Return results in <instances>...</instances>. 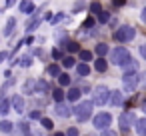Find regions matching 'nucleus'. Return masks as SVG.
<instances>
[{"instance_id":"25","label":"nucleus","mask_w":146,"mask_h":136,"mask_svg":"<svg viewBox=\"0 0 146 136\" xmlns=\"http://www.w3.org/2000/svg\"><path fill=\"white\" fill-rule=\"evenodd\" d=\"M80 60H82V62L92 60V52H88V50H80Z\"/></svg>"},{"instance_id":"11","label":"nucleus","mask_w":146,"mask_h":136,"mask_svg":"<svg viewBox=\"0 0 146 136\" xmlns=\"http://www.w3.org/2000/svg\"><path fill=\"white\" fill-rule=\"evenodd\" d=\"M56 114H58L60 118H68L72 112H70V108H68L64 102H58V104H56Z\"/></svg>"},{"instance_id":"45","label":"nucleus","mask_w":146,"mask_h":136,"mask_svg":"<svg viewBox=\"0 0 146 136\" xmlns=\"http://www.w3.org/2000/svg\"><path fill=\"white\" fill-rule=\"evenodd\" d=\"M14 2H16V0H6V6H12Z\"/></svg>"},{"instance_id":"38","label":"nucleus","mask_w":146,"mask_h":136,"mask_svg":"<svg viewBox=\"0 0 146 136\" xmlns=\"http://www.w3.org/2000/svg\"><path fill=\"white\" fill-rule=\"evenodd\" d=\"M12 84H14V78H10V80H8V82H6V84H4V86H2V90H6V88H10V86H12Z\"/></svg>"},{"instance_id":"8","label":"nucleus","mask_w":146,"mask_h":136,"mask_svg":"<svg viewBox=\"0 0 146 136\" xmlns=\"http://www.w3.org/2000/svg\"><path fill=\"white\" fill-rule=\"evenodd\" d=\"M10 102H12V110H14V112H18V114L24 112V98H22V96L14 94V96L10 98Z\"/></svg>"},{"instance_id":"44","label":"nucleus","mask_w":146,"mask_h":136,"mask_svg":"<svg viewBox=\"0 0 146 136\" xmlns=\"http://www.w3.org/2000/svg\"><path fill=\"white\" fill-rule=\"evenodd\" d=\"M140 78H144V80H142V86H144V88H146V72H144V74H142V76H140Z\"/></svg>"},{"instance_id":"30","label":"nucleus","mask_w":146,"mask_h":136,"mask_svg":"<svg viewBox=\"0 0 146 136\" xmlns=\"http://www.w3.org/2000/svg\"><path fill=\"white\" fill-rule=\"evenodd\" d=\"M108 18H110V16H108V12H104V10L98 14V20H100L102 24H104V22H108Z\"/></svg>"},{"instance_id":"36","label":"nucleus","mask_w":146,"mask_h":136,"mask_svg":"<svg viewBox=\"0 0 146 136\" xmlns=\"http://www.w3.org/2000/svg\"><path fill=\"white\" fill-rule=\"evenodd\" d=\"M66 136H78V130H76V128H70V130L66 132Z\"/></svg>"},{"instance_id":"16","label":"nucleus","mask_w":146,"mask_h":136,"mask_svg":"<svg viewBox=\"0 0 146 136\" xmlns=\"http://www.w3.org/2000/svg\"><path fill=\"white\" fill-rule=\"evenodd\" d=\"M14 28H16V20H14V18H8V22H6V28H4V36H12Z\"/></svg>"},{"instance_id":"15","label":"nucleus","mask_w":146,"mask_h":136,"mask_svg":"<svg viewBox=\"0 0 146 136\" xmlns=\"http://www.w3.org/2000/svg\"><path fill=\"white\" fill-rule=\"evenodd\" d=\"M20 10L24 14H32L34 12V4L30 2V0H24V2H20Z\"/></svg>"},{"instance_id":"17","label":"nucleus","mask_w":146,"mask_h":136,"mask_svg":"<svg viewBox=\"0 0 146 136\" xmlns=\"http://www.w3.org/2000/svg\"><path fill=\"white\" fill-rule=\"evenodd\" d=\"M76 72H78V76H88V74H90V66H88L86 62H80V64L76 66Z\"/></svg>"},{"instance_id":"39","label":"nucleus","mask_w":146,"mask_h":136,"mask_svg":"<svg viewBox=\"0 0 146 136\" xmlns=\"http://www.w3.org/2000/svg\"><path fill=\"white\" fill-rule=\"evenodd\" d=\"M62 18H64V14H58V16H56V18H52V22H54V24H56V22H60V20H62Z\"/></svg>"},{"instance_id":"21","label":"nucleus","mask_w":146,"mask_h":136,"mask_svg":"<svg viewBox=\"0 0 146 136\" xmlns=\"http://www.w3.org/2000/svg\"><path fill=\"white\" fill-rule=\"evenodd\" d=\"M96 54H98V56H100V58H102V56H104V54H108V46H106V44H104V42H100V44H98V46H96Z\"/></svg>"},{"instance_id":"34","label":"nucleus","mask_w":146,"mask_h":136,"mask_svg":"<svg viewBox=\"0 0 146 136\" xmlns=\"http://www.w3.org/2000/svg\"><path fill=\"white\" fill-rule=\"evenodd\" d=\"M52 56H54L56 60H60V58H62V54H60V50H58V48H56V50H52Z\"/></svg>"},{"instance_id":"10","label":"nucleus","mask_w":146,"mask_h":136,"mask_svg":"<svg viewBox=\"0 0 146 136\" xmlns=\"http://www.w3.org/2000/svg\"><path fill=\"white\" fill-rule=\"evenodd\" d=\"M122 68H124V76H128V74H136V70H138V62H134V60L130 58Z\"/></svg>"},{"instance_id":"47","label":"nucleus","mask_w":146,"mask_h":136,"mask_svg":"<svg viewBox=\"0 0 146 136\" xmlns=\"http://www.w3.org/2000/svg\"><path fill=\"white\" fill-rule=\"evenodd\" d=\"M142 110H144V112H146V102H144V104H142Z\"/></svg>"},{"instance_id":"9","label":"nucleus","mask_w":146,"mask_h":136,"mask_svg":"<svg viewBox=\"0 0 146 136\" xmlns=\"http://www.w3.org/2000/svg\"><path fill=\"white\" fill-rule=\"evenodd\" d=\"M122 100H124V94H122L120 90H112V92H110V100H108V102H110L112 106H120Z\"/></svg>"},{"instance_id":"12","label":"nucleus","mask_w":146,"mask_h":136,"mask_svg":"<svg viewBox=\"0 0 146 136\" xmlns=\"http://www.w3.org/2000/svg\"><path fill=\"white\" fill-rule=\"evenodd\" d=\"M10 108H12V102L10 100H6V98H0V114H8L10 112Z\"/></svg>"},{"instance_id":"22","label":"nucleus","mask_w":146,"mask_h":136,"mask_svg":"<svg viewBox=\"0 0 146 136\" xmlns=\"http://www.w3.org/2000/svg\"><path fill=\"white\" fill-rule=\"evenodd\" d=\"M18 62H20V66H24V68H28V66L32 64V56H30V54H24V56H22V58H20Z\"/></svg>"},{"instance_id":"35","label":"nucleus","mask_w":146,"mask_h":136,"mask_svg":"<svg viewBox=\"0 0 146 136\" xmlns=\"http://www.w3.org/2000/svg\"><path fill=\"white\" fill-rule=\"evenodd\" d=\"M30 118H32V120H38V118H40V112H38V110L30 112Z\"/></svg>"},{"instance_id":"43","label":"nucleus","mask_w":146,"mask_h":136,"mask_svg":"<svg viewBox=\"0 0 146 136\" xmlns=\"http://www.w3.org/2000/svg\"><path fill=\"white\" fill-rule=\"evenodd\" d=\"M124 2H126V0H114V4H116V6H122Z\"/></svg>"},{"instance_id":"7","label":"nucleus","mask_w":146,"mask_h":136,"mask_svg":"<svg viewBox=\"0 0 146 136\" xmlns=\"http://www.w3.org/2000/svg\"><path fill=\"white\" fill-rule=\"evenodd\" d=\"M112 124V116L108 114V112H100V114H96L94 116V128H100V130H104L106 126H110Z\"/></svg>"},{"instance_id":"14","label":"nucleus","mask_w":146,"mask_h":136,"mask_svg":"<svg viewBox=\"0 0 146 136\" xmlns=\"http://www.w3.org/2000/svg\"><path fill=\"white\" fill-rule=\"evenodd\" d=\"M134 128H136V134L138 136H146V118H140Z\"/></svg>"},{"instance_id":"42","label":"nucleus","mask_w":146,"mask_h":136,"mask_svg":"<svg viewBox=\"0 0 146 136\" xmlns=\"http://www.w3.org/2000/svg\"><path fill=\"white\" fill-rule=\"evenodd\" d=\"M76 10H80V8H84V2H76V6H74Z\"/></svg>"},{"instance_id":"20","label":"nucleus","mask_w":146,"mask_h":136,"mask_svg":"<svg viewBox=\"0 0 146 136\" xmlns=\"http://www.w3.org/2000/svg\"><path fill=\"white\" fill-rule=\"evenodd\" d=\"M94 68H96L98 72H106V68H108V64H106V60H104V58H98V60L94 62Z\"/></svg>"},{"instance_id":"27","label":"nucleus","mask_w":146,"mask_h":136,"mask_svg":"<svg viewBox=\"0 0 146 136\" xmlns=\"http://www.w3.org/2000/svg\"><path fill=\"white\" fill-rule=\"evenodd\" d=\"M40 124H42V126H44L46 130H52V126H54L50 118H40Z\"/></svg>"},{"instance_id":"24","label":"nucleus","mask_w":146,"mask_h":136,"mask_svg":"<svg viewBox=\"0 0 146 136\" xmlns=\"http://www.w3.org/2000/svg\"><path fill=\"white\" fill-rule=\"evenodd\" d=\"M52 96H54L56 104H58V102H62V100H64V92H62V88H56V90L52 92Z\"/></svg>"},{"instance_id":"32","label":"nucleus","mask_w":146,"mask_h":136,"mask_svg":"<svg viewBox=\"0 0 146 136\" xmlns=\"http://www.w3.org/2000/svg\"><path fill=\"white\" fill-rule=\"evenodd\" d=\"M92 12H96V14H100V12H102V8H100V4H98V2H94V4H92Z\"/></svg>"},{"instance_id":"37","label":"nucleus","mask_w":146,"mask_h":136,"mask_svg":"<svg viewBox=\"0 0 146 136\" xmlns=\"http://www.w3.org/2000/svg\"><path fill=\"white\" fill-rule=\"evenodd\" d=\"M102 136H118V134H116L114 130H104V132H102Z\"/></svg>"},{"instance_id":"5","label":"nucleus","mask_w":146,"mask_h":136,"mask_svg":"<svg viewBox=\"0 0 146 136\" xmlns=\"http://www.w3.org/2000/svg\"><path fill=\"white\" fill-rule=\"evenodd\" d=\"M138 82H140V76H138V74L122 76V88H124L126 92H134V90H136V86H138Z\"/></svg>"},{"instance_id":"40","label":"nucleus","mask_w":146,"mask_h":136,"mask_svg":"<svg viewBox=\"0 0 146 136\" xmlns=\"http://www.w3.org/2000/svg\"><path fill=\"white\" fill-rule=\"evenodd\" d=\"M140 18H142V22L146 24V8H142V14H140Z\"/></svg>"},{"instance_id":"18","label":"nucleus","mask_w":146,"mask_h":136,"mask_svg":"<svg viewBox=\"0 0 146 136\" xmlns=\"http://www.w3.org/2000/svg\"><path fill=\"white\" fill-rule=\"evenodd\" d=\"M50 90V84L46 82V80H38L36 82V92L38 94H44V92H48Z\"/></svg>"},{"instance_id":"28","label":"nucleus","mask_w":146,"mask_h":136,"mask_svg":"<svg viewBox=\"0 0 146 136\" xmlns=\"http://www.w3.org/2000/svg\"><path fill=\"white\" fill-rule=\"evenodd\" d=\"M62 64H64L66 68H72V66H74V58H72V56H66V58L62 60Z\"/></svg>"},{"instance_id":"46","label":"nucleus","mask_w":146,"mask_h":136,"mask_svg":"<svg viewBox=\"0 0 146 136\" xmlns=\"http://www.w3.org/2000/svg\"><path fill=\"white\" fill-rule=\"evenodd\" d=\"M54 136H66V134H62V132H56V134H54Z\"/></svg>"},{"instance_id":"6","label":"nucleus","mask_w":146,"mask_h":136,"mask_svg":"<svg viewBox=\"0 0 146 136\" xmlns=\"http://www.w3.org/2000/svg\"><path fill=\"white\" fill-rule=\"evenodd\" d=\"M136 118H134V112H124V114H120V120H118V124H120V128L126 132V130H130L132 126H136Z\"/></svg>"},{"instance_id":"19","label":"nucleus","mask_w":146,"mask_h":136,"mask_svg":"<svg viewBox=\"0 0 146 136\" xmlns=\"http://www.w3.org/2000/svg\"><path fill=\"white\" fill-rule=\"evenodd\" d=\"M12 128H14V124H12V122H8V120H2V122H0V130H2L4 134H10V132H12Z\"/></svg>"},{"instance_id":"31","label":"nucleus","mask_w":146,"mask_h":136,"mask_svg":"<svg viewBox=\"0 0 146 136\" xmlns=\"http://www.w3.org/2000/svg\"><path fill=\"white\" fill-rule=\"evenodd\" d=\"M40 22H42V20H34V22H30V24H28V30H34V28H38V26H40Z\"/></svg>"},{"instance_id":"26","label":"nucleus","mask_w":146,"mask_h":136,"mask_svg":"<svg viewBox=\"0 0 146 136\" xmlns=\"http://www.w3.org/2000/svg\"><path fill=\"white\" fill-rule=\"evenodd\" d=\"M50 76H60V68L56 66V64H52V66H48V70H46Z\"/></svg>"},{"instance_id":"3","label":"nucleus","mask_w":146,"mask_h":136,"mask_svg":"<svg viewBox=\"0 0 146 136\" xmlns=\"http://www.w3.org/2000/svg\"><path fill=\"white\" fill-rule=\"evenodd\" d=\"M110 100V90L106 88V86H96L94 88V96H92V102L96 104V106H102V104H106Z\"/></svg>"},{"instance_id":"13","label":"nucleus","mask_w":146,"mask_h":136,"mask_svg":"<svg viewBox=\"0 0 146 136\" xmlns=\"http://www.w3.org/2000/svg\"><path fill=\"white\" fill-rule=\"evenodd\" d=\"M80 96H82L80 88H70V90H68V94H66V98H68V100H72V102H78V100H80Z\"/></svg>"},{"instance_id":"23","label":"nucleus","mask_w":146,"mask_h":136,"mask_svg":"<svg viewBox=\"0 0 146 136\" xmlns=\"http://www.w3.org/2000/svg\"><path fill=\"white\" fill-rule=\"evenodd\" d=\"M58 82H60V86H70L72 78H70L68 74H60V76H58Z\"/></svg>"},{"instance_id":"41","label":"nucleus","mask_w":146,"mask_h":136,"mask_svg":"<svg viewBox=\"0 0 146 136\" xmlns=\"http://www.w3.org/2000/svg\"><path fill=\"white\" fill-rule=\"evenodd\" d=\"M6 56H8V54H6V52H0V64H2V62H4V60H6Z\"/></svg>"},{"instance_id":"29","label":"nucleus","mask_w":146,"mask_h":136,"mask_svg":"<svg viewBox=\"0 0 146 136\" xmlns=\"http://www.w3.org/2000/svg\"><path fill=\"white\" fill-rule=\"evenodd\" d=\"M66 50H68V52H78V44H76V42H68V44H66Z\"/></svg>"},{"instance_id":"2","label":"nucleus","mask_w":146,"mask_h":136,"mask_svg":"<svg viewBox=\"0 0 146 136\" xmlns=\"http://www.w3.org/2000/svg\"><path fill=\"white\" fill-rule=\"evenodd\" d=\"M72 114L76 116V120H78V122L88 120V118H90V114H92V102H90V100L78 102V104L72 108Z\"/></svg>"},{"instance_id":"1","label":"nucleus","mask_w":146,"mask_h":136,"mask_svg":"<svg viewBox=\"0 0 146 136\" xmlns=\"http://www.w3.org/2000/svg\"><path fill=\"white\" fill-rule=\"evenodd\" d=\"M128 60H130V52H128V48H124V46H116V48L110 50V62H112V64H116V66H124Z\"/></svg>"},{"instance_id":"4","label":"nucleus","mask_w":146,"mask_h":136,"mask_svg":"<svg viewBox=\"0 0 146 136\" xmlns=\"http://www.w3.org/2000/svg\"><path fill=\"white\" fill-rule=\"evenodd\" d=\"M134 36H136V30H134L132 26H120V28L114 32V38H116L118 42H130Z\"/></svg>"},{"instance_id":"33","label":"nucleus","mask_w":146,"mask_h":136,"mask_svg":"<svg viewBox=\"0 0 146 136\" xmlns=\"http://www.w3.org/2000/svg\"><path fill=\"white\" fill-rule=\"evenodd\" d=\"M138 50H140V56H142V58L146 60V44H142V46H140Z\"/></svg>"}]
</instances>
